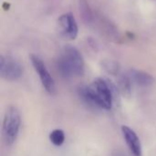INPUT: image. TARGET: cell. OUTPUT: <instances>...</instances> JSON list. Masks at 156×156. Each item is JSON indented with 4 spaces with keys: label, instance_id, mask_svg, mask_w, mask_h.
<instances>
[{
    "label": "cell",
    "instance_id": "obj_1",
    "mask_svg": "<svg viewBox=\"0 0 156 156\" xmlns=\"http://www.w3.org/2000/svg\"><path fill=\"white\" fill-rule=\"evenodd\" d=\"M80 97L90 107L110 110L112 107V89L110 84L98 78L90 86H82L79 90Z\"/></svg>",
    "mask_w": 156,
    "mask_h": 156
},
{
    "label": "cell",
    "instance_id": "obj_2",
    "mask_svg": "<svg viewBox=\"0 0 156 156\" xmlns=\"http://www.w3.org/2000/svg\"><path fill=\"white\" fill-rule=\"evenodd\" d=\"M56 67L62 77L72 78L83 74L85 64L81 53L75 47L67 46L59 53Z\"/></svg>",
    "mask_w": 156,
    "mask_h": 156
},
{
    "label": "cell",
    "instance_id": "obj_8",
    "mask_svg": "<svg viewBox=\"0 0 156 156\" xmlns=\"http://www.w3.org/2000/svg\"><path fill=\"white\" fill-rule=\"evenodd\" d=\"M131 74V78L132 81H133L135 84H137L140 86H144V87H147L151 85H153L154 83V77L144 71H140V70H132L130 72Z\"/></svg>",
    "mask_w": 156,
    "mask_h": 156
},
{
    "label": "cell",
    "instance_id": "obj_11",
    "mask_svg": "<svg viewBox=\"0 0 156 156\" xmlns=\"http://www.w3.org/2000/svg\"><path fill=\"white\" fill-rule=\"evenodd\" d=\"M104 68L111 74H119V67L115 63L108 62V63H104Z\"/></svg>",
    "mask_w": 156,
    "mask_h": 156
},
{
    "label": "cell",
    "instance_id": "obj_9",
    "mask_svg": "<svg viewBox=\"0 0 156 156\" xmlns=\"http://www.w3.org/2000/svg\"><path fill=\"white\" fill-rule=\"evenodd\" d=\"M49 140L55 146H60L64 143L65 134L62 130L56 129L52 131L49 134Z\"/></svg>",
    "mask_w": 156,
    "mask_h": 156
},
{
    "label": "cell",
    "instance_id": "obj_4",
    "mask_svg": "<svg viewBox=\"0 0 156 156\" xmlns=\"http://www.w3.org/2000/svg\"><path fill=\"white\" fill-rule=\"evenodd\" d=\"M23 74L22 65L12 57H0V74L2 78L7 81H16Z\"/></svg>",
    "mask_w": 156,
    "mask_h": 156
},
{
    "label": "cell",
    "instance_id": "obj_3",
    "mask_svg": "<svg viewBox=\"0 0 156 156\" xmlns=\"http://www.w3.org/2000/svg\"><path fill=\"white\" fill-rule=\"evenodd\" d=\"M21 125V117L16 107H9L3 120V140L6 146H11L17 139Z\"/></svg>",
    "mask_w": 156,
    "mask_h": 156
},
{
    "label": "cell",
    "instance_id": "obj_6",
    "mask_svg": "<svg viewBox=\"0 0 156 156\" xmlns=\"http://www.w3.org/2000/svg\"><path fill=\"white\" fill-rule=\"evenodd\" d=\"M59 28L62 36L67 40H74L78 35V25L74 17L70 14L62 15L59 19Z\"/></svg>",
    "mask_w": 156,
    "mask_h": 156
},
{
    "label": "cell",
    "instance_id": "obj_12",
    "mask_svg": "<svg viewBox=\"0 0 156 156\" xmlns=\"http://www.w3.org/2000/svg\"><path fill=\"white\" fill-rule=\"evenodd\" d=\"M122 155V154H115V155L114 156H121Z\"/></svg>",
    "mask_w": 156,
    "mask_h": 156
},
{
    "label": "cell",
    "instance_id": "obj_7",
    "mask_svg": "<svg viewBox=\"0 0 156 156\" xmlns=\"http://www.w3.org/2000/svg\"><path fill=\"white\" fill-rule=\"evenodd\" d=\"M122 131L124 137V140L130 149V151L135 156H141L142 154V145L140 140L133 130L128 126H122Z\"/></svg>",
    "mask_w": 156,
    "mask_h": 156
},
{
    "label": "cell",
    "instance_id": "obj_10",
    "mask_svg": "<svg viewBox=\"0 0 156 156\" xmlns=\"http://www.w3.org/2000/svg\"><path fill=\"white\" fill-rule=\"evenodd\" d=\"M119 87L123 95H129L131 92V79L127 75H121L119 77Z\"/></svg>",
    "mask_w": 156,
    "mask_h": 156
},
{
    "label": "cell",
    "instance_id": "obj_5",
    "mask_svg": "<svg viewBox=\"0 0 156 156\" xmlns=\"http://www.w3.org/2000/svg\"><path fill=\"white\" fill-rule=\"evenodd\" d=\"M31 63L33 64V67L35 71L37 73L39 79L41 81L42 86H44L45 90L50 94L54 95L56 92V86H55V81L53 77L51 76L50 73L47 69L46 65L42 62L41 59H39L36 55H31Z\"/></svg>",
    "mask_w": 156,
    "mask_h": 156
}]
</instances>
